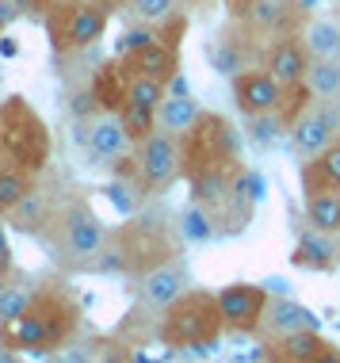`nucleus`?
<instances>
[{
  "label": "nucleus",
  "mask_w": 340,
  "mask_h": 363,
  "mask_svg": "<svg viewBox=\"0 0 340 363\" xmlns=\"http://www.w3.org/2000/svg\"><path fill=\"white\" fill-rule=\"evenodd\" d=\"M81 329V302L69 287L46 283L35 287L31 302L23 306L16 321L0 325V345L16 356H57Z\"/></svg>",
  "instance_id": "1"
},
{
  "label": "nucleus",
  "mask_w": 340,
  "mask_h": 363,
  "mask_svg": "<svg viewBox=\"0 0 340 363\" xmlns=\"http://www.w3.org/2000/svg\"><path fill=\"white\" fill-rule=\"evenodd\" d=\"M172 257H176V241H172L169 225L157 218H130L119 233H108V241L96 252L89 272L142 279L149 268H157V264L172 260Z\"/></svg>",
  "instance_id": "2"
},
{
  "label": "nucleus",
  "mask_w": 340,
  "mask_h": 363,
  "mask_svg": "<svg viewBox=\"0 0 340 363\" xmlns=\"http://www.w3.org/2000/svg\"><path fill=\"white\" fill-rule=\"evenodd\" d=\"M38 241H46L54 264H62L65 272H89L96 252L108 241V225H103V218L84 199H69L54 211L50 230Z\"/></svg>",
  "instance_id": "3"
},
{
  "label": "nucleus",
  "mask_w": 340,
  "mask_h": 363,
  "mask_svg": "<svg viewBox=\"0 0 340 363\" xmlns=\"http://www.w3.org/2000/svg\"><path fill=\"white\" fill-rule=\"evenodd\" d=\"M226 333L218 306V291H183L176 302H169L161 313V345L169 352H203Z\"/></svg>",
  "instance_id": "4"
},
{
  "label": "nucleus",
  "mask_w": 340,
  "mask_h": 363,
  "mask_svg": "<svg viewBox=\"0 0 340 363\" xmlns=\"http://www.w3.org/2000/svg\"><path fill=\"white\" fill-rule=\"evenodd\" d=\"M54 138L46 130L42 115L23 96H8L0 104V164H16L27 172H42L50 164Z\"/></svg>",
  "instance_id": "5"
},
{
  "label": "nucleus",
  "mask_w": 340,
  "mask_h": 363,
  "mask_svg": "<svg viewBox=\"0 0 340 363\" xmlns=\"http://www.w3.org/2000/svg\"><path fill=\"white\" fill-rule=\"evenodd\" d=\"M180 150H183V176L191 180L207 169H222V164L237 161V134L218 111H203L196 126L180 134Z\"/></svg>",
  "instance_id": "6"
},
{
  "label": "nucleus",
  "mask_w": 340,
  "mask_h": 363,
  "mask_svg": "<svg viewBox=\"0 0 340 363\" xmlns=\"http://www.w3.org/2000/svg\"><path fill=\"white\" fill-rule=\"evenodd\" d=\"M134 164H138V188L157 195L164 188H172V184L183 176V150H180V134L157 130L149 134L142 145H134Z\"/></svg>",
  "instance_id": "7"
},
{
  "label": "nucleus",
  "mask_w": 340,
  "mask_h": 363,
  "mask_svg": "<svg viewBox=\"0 0 340 363\" xmlns=\"http://www.w3.org/2000/svg\"><path fill=\"white\" fill-rule=\"evenodd\" d=\"M108 31V8L100 0H81V4H57L50 12V43L57 54H73L84 46L100 43Z\"/></svg>",
  "instance_id": "8"
},
{
  "label": "nucleus",
  "mask_w": 340,
  "mask_h": 363,
  "mask_svg": "<svg viewBox=\"0 0 340 363\" xmlns=\"http://www.w3.org/2000/svg\"><path fill=\"white\" fill-rule=\"evenodd\" d=\"M336 134H340L336 104L333 100H317V96L298 111V119L290 123V145H295L298 161H310L314 153H322Z\"/></svg>",
  "instance_id": "9"
},
{
  "label": "nucleus",
  "mask_w": 340,
  "mask_h": 363,
  "mask_svg": "<svg viewBox=\"0 0 340 363\" xmlns=\"http://www.w3.org/2000/svg\"><path fill=\"white\" fill-rule=\"evenodd\" d=\"M268 302H271L268 287H256V283H230V287L218 291L222 321H226L230 333H241V337H252V333L264 329Z\"/></svg>",
  "instance_id": "10"
},
{
  "label": "nucleus",
  "mask_w": 340,
  "mask_h": 363,
  "mask_svg": "<svg viewBox=\"0 0 340 363\" xmlns=\"http://www.w3.org/2000/svg\"><path fill=\"white\" fill-rule=\"evenodd\" d=\"M230 88H233V104H237L241 115H268V111H279L287 104L290 88L279 84L264 65L260 69H241L237 77H230Z\"/></svg>",
  "instance_id": "11"
},
{
  "label": "nucleus",
  "mask_w": 340,
  "mask_h": 363,
  "mask_svg": "<svg viewBox=\"0 0 340 363\" xmlns=\"http://www.w3.org/2000/svg\"><path fill=\"white\" fill-rule=\"evenodd\" d=\"M310 65H314V54H310L306 38L295 35V31L276 35V43H268V50H264V69L276 77L279 84H287V88L306 84Z\"/></svg>",
  "instance_id": "12"
},
{
  "label": "nucleus",
  "mask_w": 340,
  "mask_h": 363,
  "mask_svg": "<svg viewBox=\"0 0 340 363\" xmlns=\"http://www.w3.org/2000/svg\"><path fill=\"white\" fill-rule=\"evenodd\" d=\"M260 356L276 363H325V359H336V348L322 337V329H298V333L271 337Z\"/></svg>",
  "instance_id": "13"
},
{
  "label": "nucleus",
  "mask_w": 340,
  "mask_h": 363,
  "mask_svg": "<svg viewBox=\"0 0 340 363\" xmlns=\"http://www.w3.org/2000/svg\"><path fill=\"white\" fill-rule=\"evenodd\" d=\"M84 145H89L92 164H108V161H123L134 142H130V134H126L119 111H103V115H96V119H89Z\"/></svg>",
  "instance_id": "14"
},
{
  "label": "nucleus",
  "mask_w": 340,
  "mask_h": 363,
  "mask_svg": "<svg viewBox=\"0 0 340 363\" xmlns=\"http://www.w3.org/2000/svg\"><path fill=\"white\" fill-rule=\"evenodd\" d=\"M290 264L302 272H336L340 268V233H325V230L306 225L295 241Z\"/></svg>",
  "instance_id": "15"
},
{
  "label": "nucleus",
  "mask_w": 340,
  "mask_h": 363,
  "mask_svg": "<svg viewBox=\"0 0 340 363\" xmlns=\"http://www.w3.org/2000/svg\"><path fill=\"white\" fill-rule=\"evenodd\" d=\"M183 283H188V268H183L180 257H172V260L157 264V268H149V272H145V276L138 279V294H142L145 306L164 310L169 302H176L180 294L188 291Z\"/></svg>",
  "instance_id": "16"
},
{
  "label": "nucleus",
  "mask_w": 340,
  "mask_h": 363,
  "mask_svg": "<svg viewBox=\"0 0 340 363\" xmlns=\"http://www.w3.org/2000/svg\"><path fill=\"white\" fill-rule=\"evenodd\" d=\"M126 62V69L130 73H142V77H157V81L169 84L172 77L180 73V54H176V46L169 43V38H149L145 46H138L134 54H126L123 57Z\"/></svg>",
  "instance_id": "17"
},
{
  "label": "nucleus",
  "mask_w": 340,
  "mask_h": 363,
  "mask_svg": "<svg viewBox=\"0 0 340 363\" xmlns=\"http://www.w3.org/2000/svg\"><path fill=\"white\" fill-rule=\"evenodd\" d=\"M298 180H302V195H314V191H340V134L325 145L322 153H314L310 161H302V169H298Z\"/></svg>",
  "instance_id": "18"
},
{
  "label": "nucleus",
  "mask_w": 340,
  "mask_h": 363,
  "mask_svg": "<svg viewBox=\"0 0 340 363\" xmlns=\"http://www.w3.org/2000/svg\"><path fill=\"white\" fill-rule=\"evenodd\" d=\"M295 0H249L245 8H237V12H245V19L256 31L264 35H290L295 31Z\"/></svg>",
  "instance_id": "19"
},
{
  "label": "nucleus",
  "mask_w": 340,
  "mask_h": 363,
  "mask_svg": "<svg viewBox=\"0 0 340 363\" xmlns=\"http://www.w3.org/2000/svg\"><path fill=\"white\" fill-rule=\"evenodd\" d=\"M298 329H322L317 325V313L302 306L295 298H271L268 302V313H264V333L268 337H283V333H298Z\"/></svg>",
  "instance_id": "20"
},
{
  "label": "nucleus",
  "mask_w": 340,
  "mask_h": 363,
  "mask_svg": "<svg viewBox=\"0 0 340 363\" xmlns=\"http://www.w3.org/2000/svg\"><path fill=\"white\" fill-rule=\"evenodd\" d=\"M4 218H8V225H12V230L27 233V238H42V233L50 230V222H54V203L35 188L27 199H19L16 207L4 214Z\"/></svg>",
  "instance_id": "21"
},
{
  "label": "nucleus",
  "mask_w": 340,
  "mask_h": 363,
  "mask_svg": "<svg viewBox=\"0 0 340 363\" xmlns=\"http://www.w3.org/2000/svg\"><path fill=\"white\" fill-rule=\"evenodd\" d=\"M92 92L96 100H100L103 111H119L126 104V92H130V69H126L123 57H115V62L100 65V69L92 73Z\"/></svg>",
  "instance_id": "22"
},
{
  "label": "nucleus",
  "mask_w": 340,
  "mask_h": 363,
  "mask_svg": "<svg viewBox=\"0 0 340 363\" xmlns=\"http://www.w3.org/2000/svg\"><path fill=\"white\" fill-rule=\"evenodd\" d=\"M31 294H35V287L19 276L16 268L8 272V276H0V325L16 321L19 313H23V306L31 302Z\"/></svg>",
  "instance_id": "23"
},
{
  "label": "nucleus",
  "mask_w": 340,
  "mask_h": 363,
  "mask_svg": "<svg viewBox=\"0 0 340 363\" xmlns=\"http://www.w3.org/2000/svg\"><path fill=\"white\" fill-rule=\"evenodd\" d=\"M203 115V107L191 96H164V104L157 107V123L172 134H183L196 126V119Z\"/></svg>",
  "instance_id": "24"
},
{
  "label": "nucleus",
  "mask_w": 340,
  "mask_h": 363,
  "mask_svg": "<svg viewBox=\"0 0 340 363\" xmlns=\"http://www.w3.org/2000/svg\"><path fill=\"white\" fill-rule=\"evenodd\" d=\"M306 225L325 230V233H340V191L306 195Z\"/></svg>",
  "instance_id": "25"
},
{
  "label": "nucleus",
  "mask_w": 340,
  "mask_h": 363,
  "mask_svg": "<svg viewBox=\"0 0 340 363\" xmlns=\"http://www.w3.org/2000/svg\"><path fill=\"white\" fill-rule=\"evenodd\" d=\"M207 62H210V69L222 73V77H237L241 69H245V50H241L237 38L218 35V38L207 43Z\"/></svg>",
  "instance_id": "26"
},
{
  "label": "nucleus",
  "mask_w": 340,
  "mask_h": 363,
  "mask_svg": "<svg viewBox=\"0 0 340 363\" xmlns=\"http://www.w3.org/2000/svg\"><path fill=\"white\" fill-rule=\"evenodd\" d=\"M35 188H38L35 172L16 169V164H0V214H8L19 199H27Z\"/></svg>",
  "instance_id": "27"
},
{
  "label": "nucleus",
  "mask_w": 340,
  "mask_h": 363,
  "mask_svg": "<svg viewBox=\"0 0 340 363\" xmlns=\"http://www.w3.org/2000/svg\"><path fill=\"white\" fill-rule=\"evenodd\" d=\"M306 84H310V92H314L317 100H336V96H340V54L314 57Z\"/></svg>",
  "instance_id": "28"
},
{
  "label": "nucleus",
  "mask_w": 340,
  "mask_h": 363,
  "mask_svg": "<svg viewBox=\"0 0 340 363\" xmlns=\"http://www.w3.org/2000/svg\"><path fill=\"white\" fill-rule=\"evenodd\" d=\"M119 119H123V126H126V134H130L134 145H142V142L161 126L153 107H142V104H134V100H126V104L119 107Z\"/></svg>",
  "instance_id": "29"
},
{
  "label": "nucleus",
  "mask_w": 340,
  "mask_h": 363,
  "mask_svg": "<svg viewBox=\"0 0 340 363\" xmlns=\"http://www.w3.org/2000/svg\"><path fill=\"white\" fill-rule=\"evenodd\" d=\"M306 46L314 57H333L340 54V27L329 23V19H314L306 31Z\"/></svg>",
  "instance_id": "30"
},
{
  "label": "nucleus",
  "mask_w": 340,
  "mask_h": 363,
  "mask_svg": "<svg viewBox=\"0 0 340 363\" xmlns=\"http://www.w3.org/2000/svg\"><path fill=\"white\" fill-rule=\"evenodd\" d=\"M164 96H169V84L157 81V77H142V73H130V92H126V100L142 104V107H157L164 104Z\"/></svg>",
  "instance_id": "31"
},
{
  "label": "nucleus",
  "mask_w": 340,
  "mask_h": 363,
  "mask_svg": "<svg viewBox=\"0 0 340 363\" xmlns=\"http://www.w3.org/2000/svg\"><path fill=\"white\" fill-rule=\"evenodd\" d=\"M130 16L138 23H164L169 16H176V0H130Z\"/></svg>",
  "instance_id": "32"
},
{
  "label": "nucleus",
  "mask_w": 340,
  "mask_h": 363,
  "mask_svg": "<svg viewBox=\"0 0 340 363\" xmlns=\"http://www.w3.org/2000/svg\"><path fill=\"white\" fill-rule=\"evenodd\" d=\"M249 123H252V142L256 145H271L279 138V130H283V119H279V111H268V115H249Z\"/></svg>",
  "instance_id": "33"
},
{
  "label": "nucleus",
  "mask_w": 340,
  "mask_h": 363,
  "mask_svg": "<svg viewBox=\"0 0 340 363\" xmlns=\"http://www.w3.org/2000/svg\"><path fill=\"white\" fill-rule=\"evenodd\" d=\"M149 38H157V27L153 23H142V27H130L123 38H119V46H115V57H126V54H134L138 46H145Z\"/></svg>",
  "instance_id": "34"
},
{
  "label": "nucleus",
  "mask_w": 340,
  "mask_h": 363,
  "mask_svg": "<svg viewBox=\"0 0 340 363\" xmlns=\"http://www.w3.org/2000/svg\"><path fill=\"white\" fill-rule=\"evenodd\" d=\"M16 264H12V241H8V230H4V222H0V276H8Z\"/></svg>",
  "instance_id": "35"
},
{
  "label": "nucleus",
  "mask_w": 340,
  "mask_h": 363,
  "mask_svg": "<svg viewBox=\"0 0 340 363\" xmlns=\"http://www.w3.org/2000/svg\"><path fill=\"white\" fill-rule=\"evenodd\" d=\"M19 12H23L19 4H12V0H0V31H4V27L12 23V19H16Z\"/></svg>",
  "instance_id": "36"
},
{
  "label": "nucleus",
  "mask_w": 340,
  "mask_h": 363,
  "mask_svg": "<svg viewBox=\"0 0 340 363\" xmlns=\"http://www.w3.org/2000/svg\"><path fill=\"white\" fill-rule=\"evenodd\" d=\"M333 104H336V111H340V96H336V100H333Z\"/></svg>",
  "instance_id": "37"
}]
</instances>
